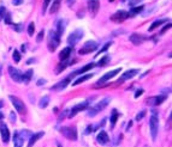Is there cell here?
Returning <instances> with one entry per match:
<instances>
[{
	"label": "cell",
	"mask_w": 172,
	"mask_h": 147,
	"mask_svg": "<svg viewBox=\"0 0 172 147\" xmlns=\"http://www.w3.org/2000/svg\"><path fill=\"white\" fill-rule=\"evenodd\" d=\"M43 37H45V31L41 30L39 32V35H38V37H36V42H41L43 39Z\"/></svg>",
	"instance_id": "cell-38"
},
{
	"label": "cell",
	"mask_w": 172,
	"mask_h": 147,
	"mask_svg": "<svg viewBox=\"0 0 172 147\" xmlns=\"http://www.w3.org/2000/svg\"><path fill=\"white\" fill-rule=\"evenodd\" d=\"M5 12H6L5 7H4V6H0V19L5 17Z\"/></svg>",
	"instance_id": "cell-39"
},
{
	"label": "cell",
	"mask_w": 172,
	"mask_h": 147,
	"mask_svg": "<svg viewBox=\"0 0 172 147\" xmlns=\"http://www.w3.org/2000/svg\"><path fill=\"white\" fill-rule=\"evenodd\" d=\"M144 115H146V110H142V111H140V113L136 115L135 120H136V121H141V120L144 117Z\"/></svg>",
	"instance_id": "cell-36"
},
{
	"label": "cell",
	"mask_w": 172,
	"mask_h": 147,
	"mask_svg": "<svg viewBox=\"0 0 172 147\" xmlns=\"http://www.w3.org/2000/svg\"><path fill=\"white\" fill-rule=\"evenodd\" d=\"M59 132L62 133L66 139L72 140V141L77 140V129L75 127H62L59 129Z\"/></svg>",
	"instance_id": "cell-4"
},
{
	"label": "cell",
	"mask_w": 172,
	"mask_h": 147,
	"mask_svg": "<svg viewBox=\"0 0 172 147\" xmlns=\"http://www.w3.org/2000/svg\"><path fill=\"white\" fill-rule=\"evenodd\" d=\"M8 74H10V77L12 78L15 81H17V83L23 81V73H22L21 71H18L17 68H15V67H12V66L8 67Z\"/></svg>",
	"instance_id": "cell-12"
},
{
	"label": "cell",
	"mask_w": 172,
	"mask_h": 147,
	"mask_svg": "<svg viewBox=\"0 0 172 147\" xmlns=\"http://www.w3.org/2000/svg\"><path fill=\"white\" fill-rule=\"evenodd\" d=\"M43 135H45V132H39V133H35V134H31L30 138H29V144H28V147L34 146V145H35V142H36L39 139H41Z\"/></svg>",
	"instance_id": "cell-19"
},
{
	"label": "cell",
	"mask_w": 172,
	"mask_h": 147,
	"mask_svg": "<svg viewBox=\"0 0 172 147\" xmlns=\"http://www.w3.org/2000/svg\"><path fill=\"white\" fill-rule=\"evenodd\" d=\"M126 18H128V12L123 11V10L117 11L116 13H113L111 16V21L114 22V23H123Z\"/></svg>",
	"instance_id": "cell-11"
},
{
	"label": "cell",
	"mask_w": 172,
	"mask_h": 147,
	"mask_svg": "<svg viewBox=\"0 0 172 147\" xmlns=\"http://www.w3.org/2000/svg\"><path fill=\"white\" fill-rule=\"evenodd\" d=\"M12 56H13V60H15L16 62L21 61V54H19V52H18V50H13V54H12Z\"/></svg>",
	"instance_id": "cell-35"
},
{
	"label": "cell",
	"mask_w": 172,
	"mask_h": 147,
	"mask_svg": "<svg viewBox=\"0 0 172 147\" xmlns=\"http://www.w3.org/2000/svg\"><path fill=\"white\" fill-rule=\"evenodd\" d=\"M96 48H98V43L95 41H87L86 43L83 44V47L78 50V53L81 55L90 54V53H93L94 50H96Z\"/></svg>",
	"instance_id": "cell-5"
},
{
	"label": "cell",
	"mask_w": 172,
	"mask_h": 147,
	"mask_svg": "<svg viewBox=\"0 0 172 147\" xmlns=\"http://www.w3.org/2000/svg\"><path fill=\"white\" fill-rule=\"evenodd\" d=\"M129 39H130V42L134 43L135 46H140V44H142V43L144 42L146 37H144L142 34H131Z\"/></svg>",
	"instance_id": "cell-17"
},
{
	"label": "cell",
	"mask_w": 172,
	"mask_h": 147,
	"mask_svg": "<svg viewBox=\"0 0 172 147\" xmlns=\"http://www.w3.org/2000/svg\"><path fill=\"white\" fill-rule=\"evenodd\" d=\"M93 77V74H86V76H82V77H79L77 80H75V83H72V85H78V84H81V83H83V81H86L88 79H90V78Z\"/></svg>",
	"instance_id": "cell-29"
},
{
	"label": "cell",
	"mask_w": 172,
	"mask_h": 147,
	"mask_svg": "<svg viewBox=\"0 0 172 147\" xmlns=\"http://www.w3.org/2000/svg\"><path fill=\"white\" fill-rule=\"evenodd\" d=\"M96 141H98L100 145H106V144H109V134L105 132V131H101V132L98 134V136H96Z\"/></svg>",
	"instance_id": "cell-18"
},
{
	"label": "cell",
	"mask_w": 172,
	"mask_h": 147,
	"mask_svg": "<svg viewBox=\"0 0 172 147\" xmlns=\"http://www.w3.org/2000/svg\"><path fill=\"white\" fill-rule=\"evenodd\" d=\"M120 71H122V70H120V67H119V68H117V70L111 71V72H109V73H106L104 77H101L100 79H99L98 84H96L95 86H96V87H98V86H102V84H104V83H106V81H109V79H112L113 77H116V76H117Z\"/></svg>",
	"instance_id": "cell-10"
},
{
	"label": "cell",
	"mask_w": 172,
	"mask_h": 147,
	"mask_svg": "<svg viewBox=\"0 0 172 147\" xmlns=\"http://www.w3.org/2000/svg\"><path fill=\"white\" fill-rule=\"evenodd\" d=\"M34 32H35V24L30 23L28 25V35H29V36H33Z\"/></svg>",
	"instance_id": "cell-33"
},
{
	"label": "cell",
	"mask_w": 172,
	"mask_h": 147,
	"mask_svg": "<svg viewBox=\"0 0 172 147\" xmlns=\"http://www.w3.org/2000/svg\"><path fill=\"white\" fill-rule=\"evenodd\" d=\"M142 93H143V90H142V89H140L139 91H136V93H135V98H139Z\"/></svg>",
	"instance_id": "cell-46"
},
{
	"label": "cell",
	"mask_w": 172,
	"mask_h": 147,
	"mask_svg": "<svg viewBox=\"0 0 172 147\" xmlns=\"http://www.w3.org/2000/svg\"><path fill=\"white\" fill-rule=\"evenodd\" d=\"M5 22H6V23H10V15H6L5 16Z\"/></svg>",
	"instance_id": "cell-48"
},
{
	"label": "cell",
	"mask_w": 172,
	"mask_h": 147,
	"mask_svg": "<svg viewBox=\"0 0 172 147\" xmlns=\"http://www.w3.org/2000/svg\"><path fill=\"white\" fill-rule=\"evenodd\" d=\"M75 76H76V74H75V73H72L71 76H69L68 78H65L64 80L59 81V83H58V84H55L54 86H52V87H51V90H53V91H60V90H64L66 86L69 85V83L71 81V79L75 77Z\"/></svg>",
	"instance_id": "cell-9"
},
{
	"label": "cell",
	"mask_w": 172,
	"mask_h": 147,
	"mask_svg": "<svg viewBox=\"0 0 172 147\" xmlns=\"http://www.w3.org/2000/svg\"><path fill=\"white\" fill-rule=\"evenodd\" d=\"M139 74V70H129L126 71L125 73H123V76L120 77V79L118 80L117 83L120 85V84H123V81H125V80H128V79H131V78H134L135 76H137Z\"/></svg>",
	"instance_id": "cell-15"
},
{
	"label": "cell",
	"mask_w": 172,
	"mask_h": 147,
	"mask_svg": "<svg viewBox=\"0 0 172 147\" xmlns=\"http://www.w3.org/2000/svg\"><path fill=\"white\" fill-rule=\"evenodd\" d=\"M66 2H68V5L70 6V5H72V4L75 2V0H66Z\"/></svg>",
	"instance_id": "cell-49"
},
{
	"label": "cell",
	"mask_w": 172,
	"mask_h": 147,
	"mask_svg": "<svg viewBox=\"0 0 172 147\" xmlns=\"http://www.w3.org/2000/svg\"><path fill=\"white\" fill-rule=\"evenodd\" d=\"M12 4H13L15 6H18V5L23 4V0H12Z\"/></svg>",
	"instance_id": "cell-44"
},
{
	"label": "cell",
	"mask_w": 172,
	"mask_h": 147,
	"mask_svg": "<svg viewBox=\"0 0 172 147\" xmlns=\"http://www.w3.org/2000/svg\"><path fill=\"white\" fill-rule=\"evenodd\" d=\"M94 66V62H90V63H88V65H86L84 67H82L79 71H77V72H75V74L77 76V74H82V73H84V72H87V71H89V70H92Z\"/></svg>",
	"instance_id": "cell-28"
},
{
	"label": "cell",
	"mask_w": 172,
	"mask_h": 147,
	"mask_svg": "<svg viewBox=\"0 0 172 147\" xmlns=\"http://www.w3.org/2000/svg\"><path fill=\"white\" fill-rule=\"evenodd\" d=\"M142 10H143V6H134V7H131V10L128 12V17H134V16L139 15Z\"/></svg>",
	"instance_id": "cell-24"
},
{
	"label": "cell",
	"mask_w": 172,
	"mask_h": 147,
	"mask_svg": "<svg viewBox=\"0 0 172 147\" xmlns=\"http://www.w3.org/2000/svg\"><path fill=\"white\" fill-rule=\"evenodd\" d=\"M149 128H150V135L153 141H155L158 136V131H159V118L155 110H152V116L149 118Z\"/></svg>",
	"instance_id": "cell-1"
},
{
	"label": "cell",
	"mask_w": 172,
	"mask_h": 147,
	"mask_svg": "<svg viewBox=\"0 0 172 147\" xmlns=\"http://www.w3.org/2000/svg\"><path fill=\"white\" fill-rule=\"evenodd\" d=\"M59 43H60V36L57 34L55 30H51L48 36V49L51 52H54L59 46Z\"/></svg>",
	"instance_id": "cell-3"
},
{
	"label": "cell",
	"mask_w": 172,
	"mask_h": 147,
	"mask_svg": "<svg viewBox=\"0 0 172 147\" xmlns=\"http://www.w3.org/2000/svg\"><path fill=\"white\" fill-rule=\"evenodd\" d=\"M112 44H113V42H107V43H106V44H105V46L102 47L101 49L99 50V53H98V54H96V55L102 54L104 52H106V50H107V49H109V47H111V46H112Z\"/></svg>",
	"instance_id": "cell-32"
},
{
	"label": "cell",
	"mask_w": 172,
	"mask_h": 147,
	"mask_svg": "<svg viewBox=\"0 0 172 147\" xmlns=\"http://www.w3.org/2000/svg\"><path fill=\"white\" fill-rule=\"evenodd\" d=\"M82 37H83V31L77 29V30H75L73 32L70 34V36L68 37V43L70 46H75V44L78 43V41H81Z\"/></svg>",
	"instance_id": "cell-8"
},
{
	"label": "cell",
	"mask_w": 172,
	"mask_h": 147,
	"mask_svg": "<svg viewBox=\"0 0 172 147\" xmlns=\"http://www.w3.org/2000/svg\"><path fill=\"white\" fill-rule=\"evenodd\" d=\"M118 116H119L118 111L116 110V109H113V110H112V114H111V127H112V128L114 127V124H116V122H117Z\"/></svg>",
	"instance_id": "cell-25"
},
{
	"label": "cell",
	"mask_w": 172,
	"mask_h": 147,
	"mask_svg": "<svg viewBox=\"0 0 172 147\" xmlns=\"http://www.w3.org/2000/svg\"><path fill=\"white\" fill-rule=\"evenodd\" d=\"M3 107V101H0V108Z\"/></svg>",
	"instance_id": "cell-53"
},
{
	"label": "cell",
	"mask_w": 172,
	"mask_h": 147,
	"mask_svg": "<svg viewBox=\"0 0 172 147\" xmlns=\"http://www.w3.org/2000/svg\"><path fill=\"white\" fill-rule=\"evenodd\" d=\"M165 22H166V19H158V21H155V22H153V23H152V25L149 26L148 31L155 30L158 26H160V25H161V24H164Z\"/></svg>",
	"instance_id": "cell-26"
},
{
	"label": "cell",
	"mask_w": 172,
	"mask_h": 147,
	"mask_svg": "<svg viewBox=\"0 0 172 147\" xmlns=\"http://www.w3.org/2000/svg\"><path fill=\"white\" fill-rule=\"evenodd\" d=\"M109 61V56L106 55V56H104L102 59H100V61L96 63V66H98V67H102V66H105Z\"/></svg>",
	"instance_id": "cell-31"
},
{
	"label": "cell",
	"mask_w": 172,
	"mask_h": 147,
	"mask_svg": "<svg viewBox=\"0 0 172 147\" xmlns=\"http://www.w3.org/2000/svg\"><path fill=\"white\" fill-rule=\"evenodd\" d=\"M33 70H29V71H27L25 73H23V83H29L30 81V78H31V76H33Z\"/></svg>",
	"instance_id": "cell-30"
},
{
	"label": "cell",
	"mask_w": 172,
	"mask_h": 147,
	"mask_svg": "<svg viewBox=\"0 0 172 147\" xmlns=\"http://www.w3.org/2000/svg\"><path fill=\"white\" fill-rule=\"evenodd\" d=\"M66 24H68V21L66 19H59L58 22H57V34L59 35V36H62V34L64 32L65 30V28H66Z\"/></svg>",
	"instance_id": "cell-20"
},
{
	"label": "cell",
	"mask_w": 172,
	"mask_h": 147,
	"mask_svg": "<svg viewBox=\"0 0 172 147\" xmlns=\"http://www.w3.org/2000/svg\"><path fill=\"white\" fill-rule=\"evenodd\" d=\"M94 131V127L93 126H88L86 129V134H89V133H92Z\"/></svg>",
	"instance_id": "cell-45"
},
{
	"label": "cell",
	"mask_w": 172,
	"mask_h": 147,
	"mask_svg": "<svg viewBox=\"0 0 172 147\" xmlns=\"http://www.w3.org/2000/svg\"><path fill=\"white\" fill-rule=\"evenodd\" d=\"M141 1H142V0H130V2H129V5H130L131 7H134L135 5H137V4H139V2H141Z\"/></svg>",
	"instance_id": "cell-40"
},
{
	"label": "cell",
	"mask_w": 172,
	"mask_h": 147,
	"mask_svg": "<svg viewBox=\"0 0 172 147\" xmlns=\"http://www.w3.org/2000/svg\"><path fill=\"white\" fill-rule=\"evenodd\" d=\"M8 98H10V101L12 103V105L15 107L17 113H19V114H25V111H27L25 105H24V103L21 101L18 97H16V96H8Z\"/></svg>",
	"instance_id": "cell-6"
},
{
	"label": "cell",
	"mask_w": 172,
	"mask_h": 147,
	"mask_svg": "<svg viewBox=\"0 0 172 147\" xmlns=\"http://www.w3.org/2000/svg\"><path fill=\"white\" fill-rule=\"evenodd\" d=\"M10 121L11 122H16V114L13 111H11V114H10Z\"/></svg>",
	"instance_id": "cell-42"
},
{
	"label": "cell",
	"mask_w": 172,
	"mask_h": 147,
	"mask_svg": "<svg viewBox=\"0 0 172 147\" xmlns=\"http://www.w3.org/2000/svg\"><path fill=\"white\" fill-rule=\"evenodd\" d=\"M68 65H69V62H63V65L60 63V65L58 66V68H57V74H58V73H60L62 71L65 70V67H66Z\"/></svg>",
	"instance_id": "cell-34"
},
{
	"label": "cell",
	"mask_w": 172,
	"mask_h": 147,
	"mask_svg": "<svg viewBox=\"0 0 172 147\" xmlns=\"http://www.w3.org/2000/svg\"><path fill=\"white\" fill-rule=\"evenodd\" d=\"M109 97L104 98V99L99 102L96 105H94L93 108H90L89 110H88V116H90V117L95 116L96 114H99L100 111H102L104 109L106 108V107L109 105Z\"/></svg>",
	"instance_id": "cell-2"
},
{
	"label": "cell",
	"mask_w": 172,
	"mask_h": 147,
	"mask_svg": "<svg viewBox=\"0 0 172 147\" xmlns=\"http://www.w3.org/2000/svg\"><path fill=\"white\" fill-rule=\"evenodd\" d=\"M71 54V48L70 47H66V48H64L62 52H60V54H59V59L64 61V60H66Z\"/></svg>",
	"instance_id": "cell-22"
},
{
	"label": "cell",
	"mask_w": 172,
	"mask_h": 147,
	"mask_svg": "<svg viewBox=\"0 0 172 147\" xmlns=\"http://www.w3.org/2000/svg\"><path fill=\"white\" fill-rule=\"evenodd\" d=\"M0 134H1V139L5 144H8L10 141V132H8V126L4 122H0Z\"/></svg>",
	"instance_id": "cell-16"
},
{
	"label": "cell",
	"mask_w": 172,
	"mask_h": 147,
	"mask_svg": "<svg viewBox=\"0 0 172 147\" xmlns=\"http://www.w3.org/2000/svg\"><path fill=\"white\" fill-rule=\"evenodd\" d=\"M3 117H4V116H3V114H1V113H0V120H1V118H3Z\"/></svg>",
	"instance_id": "cell-54"
},
{
	"label": "cell",
	"mask_w": 172,
	"mask_h": 147,
	"mask_svg": "<svg viewBox=\"0 0 172 147\" xmlns=\"http://www.w3.org/2000/svg\"><path fill=\"white\" fill-rule=\"evenodd\" d=\"M34 61H35V59H29V60L27 61V63H28V65H30L31 62H34Z\"/></svg>",
	"instance_id": "cell-50"
},
{
	"label": "cell",
	"mask_w": 172,
	"mask_h": 147,
	"mask_svg": "<svg viewBox=\"0 0 172 147\" xmlns=\"http://www.w3.org/2000/svg\"><path fill=\"white\" fill-rule=\"evenodd\" d=\"M60 4H62V0H54L52 2V6L49 8V13H57L58 10L60 8Z\"/></svg>",
	"instance_id": "cell-23"
},
{
	"label": "cell",
	"mask_w": 172,
	"mask_h": 147,
	"mask_svg": "<svg viewBox=\"0 0 172 147\" xmlns=\"http://www.w3.org/2000/svg\"><path fill=\"white\" fill-rule=\"evenodd\" d=\"M109 1H113V0H109Z\"/></svg>",
	"instance_id": "cell-55"
},
{
	"label": "cell",
	"mask_w": 172,
	"mask_h": 147,
	"mask_svg": "<svg viewBox=\"0 0 172 147\" xmlns=\"http://www.w3.org/2000/svg\"><path fill=\"white\" fill-rule=\"evenodd\" d=\"M51 1H52V0H45V1H43V6H42V13H45V12H46V10H47V7L49 6Z\"/></svg>",
	"instance_id": "cell-37"
},
{
	"label": "cell",
	"mask_w": 172,
	"mask_h": 147,
	"mask_svg": "<svg viewBox=\"0 0 172 147\" xmlns=\"http://www.w3.org/2000/svg\"><path fill=\"white\" fill-rule=\"evenodd\" d=\"M48 104H49V96H43V97L40 99L39 107L41 109H45Z\"/></svg>",
	"instance_id": "cell-27"
},
{
	"label": "cell",
	"mask_w": 172,
	"mask_h": 147,
	"mask_svg": "<svg viewBox=\"0 0 172 147\" xmlns=\"http://www.w3.org/2000/svg\"><path fill=\"white\" fill-rule=\"evenodd\" d=\"M92 99H93V98H92ZM92 99H90V101H92ZM90 101L88 99V101H84V102H82V103H78V104H76V105H75V107H73V108L70 110V113H69V115H68V116H69V118L73 117L75 115H76V114H78L79 111H82V110H86V109L88 108V105L90 104Z\"/></svg>",
	"instance_id": "cell-7"
},
{
	"label": "cell",
	"mask_w": 172,
	"mask_h": 147,
	"mask_svg": "<svg viewBox=\"0 0 172 147\" xmlns=\"http://www.w3.org/2000/svg\"><path fill=\"white\" fill-rule=\"evenodd\" d=\"M12 26H13V29H15L16 31L22 30V24H12Z\"/></svg>",
	"instance_id": "cell-41"
},
{
	"label": "cell",
	"mask_w": 172,
	"mask_h": 147,
	"mask_svg": "<svg viewBox=\"0 0 172 147\" xmlns=\"http://www.w3.org/2000/svg\"><path fill=\"white\" fill-rule=\"evenodd\" d=\"M24 139L19 135V132H15L13 134V145L15 147H23Z\"/></svg>",
	"instance_id": "cell-21"
},
{
	"label": "cell",
	"mask_w": 172,
	"mask_h": 147,
	"mask_svg": "<svg viewBox=\"0 0 172 147\" xmlns=\"http://www.w3.org/2000/svg\"><path fill=\"white\" fill-rule=\"evenodd\" d=\"M45 84H46V80H45V79H40L39 81H38V85H39V86L45 85Z\"/></svg>",
	"instance_id": "cell-47"
},
{
	"label": "cell",
	"mask_w": 172,
	"mask_h": 147,
	"mask_svg": "<svg viewBox=\"0 0 172 147\" xmlns=\"http://www.w3.org/2000/svg\"><path fill=\"white\" fill-rule=\"evenodd\" d=\"M57 146H58V147H63L62 145H60V144H59V142H57Z\"/></svg>",
	"instance_id": "cell-52"
},
{
	"label": "cell",
	"mask_w": 172,
	"mask_h": 147,
	"mask_svg": "<svg viewBox=\"0 0 172 147\" xmlns=\"http://www.w3.org/2000/svg\"><path fill=\"white\" fill-rule=\"evenodd\" d=\"M170 28H171V23L166 24V26H164V29H163V30L160 31V34H161V35H163V34H164L165 31H166V30H169V29H170Z\"/></svg>",
	"instance_id": "cell-43"
},
{
	"label": "cell",
	"mask_w": 172,
	"mask_h": 147,
	"mask_svg": "<svg viewBox=\"0 0 172 147\" xmlns=\"http://www.w3.org/2000/svg\"><path fill=\"white\" fill-rule=\"evenodd\" d=\"M99 8H100V1L99 0H88V10L93 17L96 16Z\"/></svg>",
	"instance_id": "cell-14"
},
{
	"label": "cell",
	"mask_w": 172,
	"mask_h": 147,
	"mask_svg": "<svg viewBox=\"0 0 172 147\" xmlns=\"http://www.w3.org/2000/svg\"><path fill=\"white\" fill-rule=\"evenodd\" d=\"M165 99H166V94L154 96V97H150V98L147 99V104L150 105V107H156V105H160Z\"/></svg>",
	"instance_id": "cell-13"
},
{
	"label": "cell",
	"mask_w": 172,
	"mask_h": 147,
	"mask_svg": "<svg viewBox=\"0 0 172 147\" xmlns=\"http://www.w3.org/2000/svg\"><path fill=\"white\" fill-rule=\"evenodd\" d=\"M22 52H25V46H22Z\"/></svg>",
	"instance_id": "cell-51"
}]
</instances>
